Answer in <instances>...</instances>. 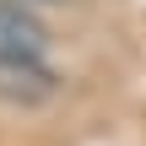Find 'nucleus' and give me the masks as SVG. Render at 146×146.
<instances>
[{
  "instance_id": "obj_1",
  "label": "nucleus",
  "mask_w": 146,
  "mask_h": 146,
  "mask_svg": "<svg viewBox=\"0 0 146 146\" xmlns=\"http://www.w3.org/2000/svg\"><path fill=\"white\" fill-rule=\"evenodd\" d=\"M49 60V22L33 5L0 0V65H43Z\"/></svg>"
},
{
  "instance_id": "obj_2",
  "label": "nucleus",
  "mask_w": 146,
  "mask_h": 146,
  "mask_svg": "<svg viewBox=\"0 0 146 146\" xmlns=\"http://www.w3.org/2000/svg\"><path fill=\"white\" fill-rule=\"evenodd\" d=\"M60 92V76L43 65H0V103L11 108H43L49 98Z\"/></svg>"
},
{
  "instance_id": "obj_3",
  "label": "nucleus",
  "mask_w": 146,
  "mask_h": 146,
  "mask_svg": "<svg viewBox=\"0 0 146 146\" xmlns=\"http://www.w3.org/2000/svg\"><path fill=\"white\" fill-rule=\"evenodd\" d=\"M16 5H70V0H16Z\"/></svg>"
}]
</instances>
